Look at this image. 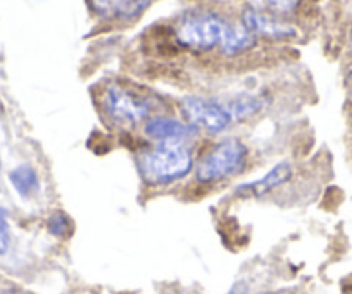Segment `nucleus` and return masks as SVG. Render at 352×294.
<instances>
[{"label":"nucleus","mask_w":352,"mask_h":294,"mask_svg":"<svg viewBox=\"0 0 352 294\" xmlns=\"http://www.w3.org/2000/svg\"><path fill=\"white\" fill-rule=\"evenodd\" d=\"M138 174L147 186H168L187 177L194 169V155L184 143H155L135 157Z\"/></svg>","instance_id":"f257e3e1"},{"label":"nucleus","mask_w":352,"mask_h":294,"mask_svg":"<svg viewBox=\"0 0 352 294\" xmlns=\"http://www.w3.org/2000/svg\"><path fill=\"white\" fill-rule=\"evenodd\" d=\"M247 155L249 150L239 138L218 141L195 164V179L202 184H212L233 177L245 167Z\"/></svg>","instance_id":"f03ea898"},{"label":"nucleus","mask_w":352,"mask_h":294,"mask_svg":"<svg viewBox=\"0 0 352 294\" xmlns=\"http://www.w3.org/2000/svg\"><path fill=\"white\" fill-rule=\"evenodd\" d=\"M228 21L218 12L190 11L184 14L175 28V40L178 45L195 52H209L221 45Z\"/></svg>","instance_id":"7ed1b4c3"},{"label":"nucleus","mask_w":352,"mask_h":294,"mask_svg":"<svg viewBox=\"0 0 352 294\" xmlns=\"http://www.w3.org/2000/svg\"><path fill=\"white\" fill-rule=\"evenodd\" d=\"M102 107L107 119L113 124L120 127H135L152 117L154 100L131 88L114 83L107 86L104 93Z\"/></svg>","instance_id":"20e7f679"},{"label":"nucleus","mask_w":352,"mask_h":294,"mask_svg":"<svg viewBox=\"0 0 352 294\" xmlns=\"http://www.w3.org/2000/svg\"><path fill=\"white\" fill-rule=\"evenodd\" d=\"M182 114L185 123L202 130L208 134H221L233 123V117L226 106L204 97H185L182 100Z\"/></svg>","instance_id":"39448f33"},{"label":"nucleus","mask_w":352,"mask_h":294,"mask_svg":"<svg viewBox=\"0 0 352 294\" xmlns=\"http://www.w3.org/2000/svg\"><path fill=\"white\" fill-rule=\"evenodd\" d=\"M243 26L252 33L254 36H263L270 40H289L296 36V29L287 23H282L275 16L263 12L256 8H245L240 19Z\"/></svg>","instance_id":"423d86ee"},{"label":"nucleus","mask_w":352,"mask_h":294,"mask_svg":"<svg viewBox=\"0 0 352 294\" xmlns=\"http://www.w3.org/2000/svg\"><path fill=\"white\" fill-rule=\"evenodd\" d=\"M145 134L155 143H184L197 134V130L188 123L169 116H152L145 121Z\"/></svg>","instance_id":"0eeeda50"},{"label":"nucleus","mask_w":352,"mask_h":294,"mask_svg":"<svg viewBox=\"0 0 352 294\" xmlns=\"http://www.w3.org/2000/svg\"><path fill=\"white\" fill-rule=\"evenodd\" d=\"M87 4L99 18L133 21L147 11L151 0H87Z\"/></svg>","instance_id":"6e6552de"},{"label":"nucleus","mask_w":352,"mask_h":294,"mask_svg":"<svg viewBox=\"0 0 352 294\" xmlns=\"http://www.w3.org/2000/svg\"><path fill=\"white\" fill-rule=\"evenodd\" d=\"M294 175V169L289 162H280L276 164L272 171H268L261 179L252 182H245L240 184L235 189V195L239 198H261L272 193L273 189L280 188L285 182H289Z\"/></svg>","instance_id":"1a4fd4ad"},{"label":"nucleus","mask_w":352,"mask_h":294,"mask_svg":"<svg viewBox=\"0 0 352 294\" xmlns=\"http://www.w3.org/2000/svg\"><path fill=\"white\" fill-rule=\"evenodd\" d=\"M256 36L242 25V23H228L225 29V35L221 40V52L225 56L233 57L247 52L256 45Z\"/></svg>","instance_id":"9d476101"},{"label":"nucleus","mask_w":352,"mask_h":294,"mask_svg":"<svg viewBox=\"0 0 352 294\" xmlns=\"http://www.w3.org/2000/svg\"><path fill=\"white\" fill-rule=\"evenodd\" d=\"M9 181L21 198H33L40 191L38 172L28 164H21L9 172Z\"/></svg>","instance_id":"9b49d317"},{"label":"nucleus","mask_w":352,"mask_h":294,"mask_svg":"<svg viewBox=\"0 0 352 294\" xmlns=\"http://www.w3.org/2000/svg\"><path fill=\"white\" fill-rule=\"evenodd\" d=\"M263 98L254 97V95H242V97L233 98L232 102L226 106V109L232 114L233 121H243L259 114L263 110Z\"/></svg>","instance_id":"f8f14e48"},{"label":"nucleus","mask_w":352,"mask_h":294,"mask_svg":"<svg viewBox=\"0 0 352 294\" xmlns=\"http://www.w3.org/2000/svg\"><path fill=\"white\" fill-rule=\"evenodd\" d=\"M47 229L56 238H69L73 234L74 225L69 215H66L64 212H54L47 221Z\"/></svg>","instance_id":"ddd939ff"},{"label":"nucleus","mask_w":352,"mask_h":294,"mask_svg":"<svg viewBox=\"0 0 352 294\" xmlns=\"http://www.w3.org/2000/svg\"><path fill=\"white\" fill-rule=\"evenodd\" d=\"M11 248V229H9L8 212L0 207V255H6Z\"/></svg>","instance_id":"4468645a"},{"label":"nucleus","mask_w":352,"mask_h":294,"mask_svg":"<svg viewBox=\"0 0 352 294\" xmlns=\"http://www.w3.org/2000/svg\"><path fill=\"white\" fill-rule=\"evenodd\" d=\"M264 4L276 14H290L299 8L300 0H264Z\"/></svg>","instance_id":"2eb2a0df"},{"label":"nucleus","mask_w":352,"mask_h":294,"mask_svg":"<svg viewBox=\"0 0 352 294\" xmlns=\"http://www.w3.org/2000/svg\"><path fill=\"white\" fill-rule=\"evenodd\" d=\"M247 291H249V286H247V282L240 280V282L233 284V286L228 289V293H225V294H247Z\"/></svg>","instance_id":"dca6fc26"},{"label":"nucleus","mask_w":352,"mask_h":294,"mask_svg":"<svg viewBox=\"0 0 352 294\" xmlns=\"http://www.w3.org/2000/svg\"><path fill=\"white\" fill-rule=\"evenodd\" d=\"M347 84H349V88H351V90H352V71H351V73H349V76H347Z\"/></svg>","instance_id":"f3484780"},{"label":"nucleus","mask_w":352,"mask_h":294,"mask_svg":"<svg viewBox=\"0 0 352 294\" xmlns=\"http://www.w3.org/2000/svg\"><path fill=\"white\" fill-rule=\"evenodd\" d=\"M261 294H280V293H261Z\"/></svg>","instance_id":"a211bd4d"},{"label":"nucleus","mask_w":352,"mask_h":294,"mask_svg":"<svg viewBox=\"0 0 352 294\" xmlns=\"http://www.w3.org/2000/svg\"><path fill=\"white\" fill-rule=\"evenodd\" d=\"M351 40H352V33H351Z\"/></svg>","instance_id":"6ab92c4d"}]
</instances>
